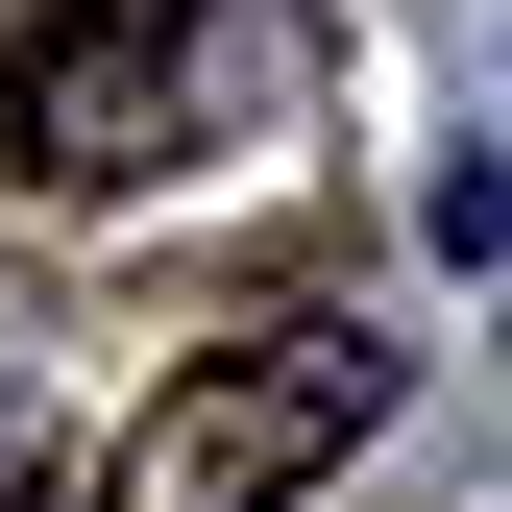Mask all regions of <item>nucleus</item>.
Returning <instances> with one entry per match:
<instances>
[{
  "label": "nucleus",
  "mask_w": 512,
  "mask_h": 512,
  "mask_svg": "<svg viewBox=\"0 0 512 512\" xmlns=\"http://www.w3.org/2000/svg\"><path fill=\"white\" fill-rule=\"evenodd\" d=\"M196 147V0H25L0 25V171L25 196H122Z\"/></svg>",
  "instance_id": "f03ea898"
},
{
  "label": "nucleus",
  "mask_w": 512,
  "mask_h": 512,
  "mask_svg": "<svg viewBox=\"0 0 512 512\" xmlns=\"http://www.w3.org/2000/svg\"><path fill=\"white\" fill-rule=\"evenodd\" d=\"M366 415H391V342H366V317H269V342H196V366H171L147 439H122L74 512H293Z\"/></svg>",
  "instance_id": "f257e3e1"
},
{
  "label": "nucleus",
  "mask_w": 512,
  "mask_h": 512,
  "mask_svg": "<svg viewBox=\"0 0 512 512\" xmlns=\"http://www.w3.org/2000/svg\"><path fill=\"white\" fill-rule=\"evenodd\" d=\"M0 512H74V488H49V464H25V439H0Z\"/></svg>",
  "instance_id": "7ed1b4c3"
}]
</instances>
